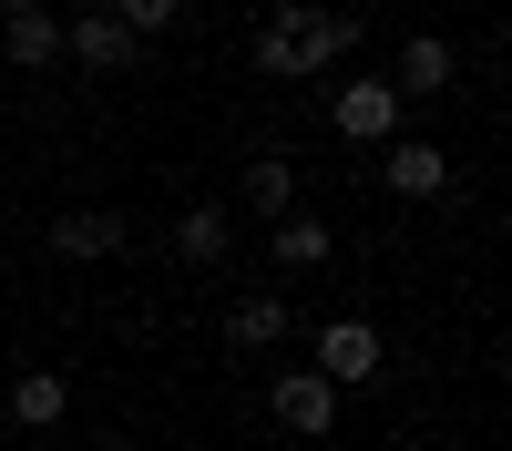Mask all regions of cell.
Masks as SVG:
<instances>
[{
	"instance_id": "cell-1",
	"label": "cell",
	"mask_w": 512,
	"mask_h": 451,
	"mask_svg": "<svg viewBox=\"0 0 512 451\" xmlns=\"http://www.w3.org/2000/svg\"><path fill=\"white\" fill-rule=\"evenodd\" d=\"M359 31H369V21L338 11V0H277L267 31L246 41V72H256V82H308V72H328V62H349Z\"/></svg>"
},
{
	"instance_id": "cell-2",
	"label": "cell",
	"mask_w": 512,
	"mask_h": 451,
	"mask_svg": "<svg viewBox=\"0 0 512 451\" xmlns=\"http://www.w3.org/2000/svg\"><path fill=\"white\" fill-rule=\"evenodd\" d=\"M144 246V216L134 195H93V205H62V216H41V257L52 267H113Z\"/></svg>"
},
{
	"instance_id": "cell-3",
	"label": "cell",
	"mask_w": 512,
	"mask_h": 451,
	"mask_svg": "<svg viewBox=\"0 0 512 451\" xmlns=\"http://www.w3.org/2000/svg\"><path fill=\"white\" fill-rule=\"evenodd\" d=\"M308 369L328 390H379L390 380V328H379L369 308H338V318L308 328Z\"/></svg>"
},
{
	"instance_id": "cell-4",
	"label": "cell",
	"mask_w": 512,
	"mask_h": 451,
	"mask_svg": "<svg viewBox=\"0 0 512 451\" xmlns=\"http://www.w3.org/2000/svg\"><path fill=\"white\" fill-rule=\"evenodd\" d=\"M308 308H297V277L287 287H246V298L216 318V349H236V359H256V349H297V339H308Z\"/></svg>"
},
{
	"instance_id": "cell-5",
	"label": "cell",
	"mask_w": 512,
	"mask_h": 451,
	"mask_svg": "<svg viewBox=\"0 0 512 451\" xmlns=\"http://www.w3.org/2000/svg\"><path fill=\"white\" fill-rule=\"evenodd\" d=\"M328 134L338 144H359V154H379V144H400L410 134V103L390 93V72H359V82H338V93H328Z\"/></svg>"
},
{
	"instance_id": "cell-6",
	"label": "cell",
	"mask_w": 512,
	"mask_h": 451,
	"mask_svg": "<svg viewBox=\"0 0 512 451\" xmlns=\"http://www.w3.org/2000/svg\"><path fill=\"white\" fill-rule=\"evenodd\" d=\"M338 400H349V390H328L308 359H287L277 380L256 390V410H267V421H277L287 441H338Z\"/></svg>"
},
{
	"instance_id": "cell-7",
	"label": "cell",
	"mask_w": 512,
	"mask_h": 451,
	"mask_svg": "<svg viewBox=\"0 0 512 451\" xmlns=\"http://www.w3.org/2000/svg\"><path fill=\"white\" fill-rule=\"evenodd\" d=\"M0 421L31 431V441H52V431L72 421V369H62V359H21L11 380H0Z\"/></svg>"
},
{
	"instance_id": "cell-8",
	"label": "cell",
	"mask_w": 512,
	"mask_h": 451,
	"mask_svg": "<svg viewBox=\"0 0 512 451\" xmlns=\"http://www.w3.org/2000/svg\"><path fill=\"white\" fill-rule=\"evenodd\" d=\"M369 195H390V205H431V195H451V144H431V134L379 144V164H369Z\"/></svg>"
},
{
	"instance_id": "cell-9",
	"label": "cell",
	"mask_w": 512,
	"mask_h": 451,
	"mask_svg": "<svg viewBox=\"0 0 512 451\" xmlns=\"http://www.w3.org/2000/svg\"><path fill=\"white\" fill-rule=\"evenodd\" d=\"M164 246H175V267L226 277V267H236V205H226V195H185V205H175V236H164Z\"/></svg>"
},
{
	"instance_id": "cell-10",
	"label": "cell",
	"mask_w": 512,
	"mask_h": 451,
	"mask_svg": "<svg viewBox=\"0 0 512 451\" xmlns=\"http://www.w3.org/2000/svg\"><path fill=\"white\" fill-rule=\"evenodd\" d=\"M62 62H72L82 82H113L123 62H144V41L123 31L113 11H72V21H62Z\"/></svg>"
},
{
	"instance_id": "cell-11",
	"label": "cell",
	"mask_w": 512,
	"mask_h": 451,
	"mask_svg": "<svg viewBox=\"0 0 512 451\" xmlns=\"http://www.w3.org/2000/svg\"><path fill=\"white\" fill-rule=\"evenodd\" d=\"M451 72H461L451 31H400V62H390V93H400V103H441Z\"/></svg>"
},
{
	"instance_id": "cell-12",
	"label": "cell",
	"mask_w": 512,
	"mask_h": 451,
	"mask_svg": "<svg viewBox=\"0 0 512 451\" xmlns=\"http://www.w3.org/2000/svg\"><path fill=\"white\" fill-rule=\"evenodd\" d=\"M226 205H246V216H297V205H308V164H297V154H246V185L226 195Z\"/></svg>"
},
{
	"instance_id": "cell-13",
	"label": "cell",
	"mask_w": 512,
	"mask_h": 451,
	"mask_svg": "<svg viewBox=\"0 0 512 451\" xmlns=\"http://www.w3.org/2000/svg\"><path fill=\"white\" fill-rule=\"evenodd\" d=\"M267 257H277V277H328V267H338V226L297 205V216L267 226Z\"/></svg>"
},
{
	"instance_id": "cell-14",
	"label": "cell",
	"mask_w": 512,
	"mask_h": 451,
	"mask_svg": "<svg viewBox=\"0 0 512 451\" xmlns=\"http://www.w3.org/2000/svg\"><path fill=\"white\" fill-rule=\"evenodd\" d=\"M0 72H11V82H52L62 72V11L0 21Z\"/></svg>"
},
{
	"instance_id": "cell-15",
	"label": "cell",
	"mask_w": 512,
	"mask_h": 451,
	"mask_svg": "<svg viewBox=\"0 0 512 451\" xmlns=\"http://www.w3.org/2000/svg\"><path fill=\"white\" fill-rule=\"evenodd\" d=\"M113 21L134 31V41H154V31H175V21H185V0H113Z\"/></svg>"
},
{
	"instance_id": "cell-16",
	"label": "cell",
	"mask_w": 512,
	"mask_h": 451,
	"mask_svg": "<svg viewBox=\"0 0 512 451\" xmlns=\"http://www.w3.org/2000/svg\"><path fill=\"white\" fill-rule=\"evenodd\" d=\"M31 11H52V0H0V21H31Z\"/></svg>"
}]
</instances>
